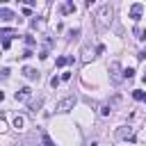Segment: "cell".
Segmentation results:
<instances>
[{"label": "cell", "instance_id": "obj_2", "mask_svg": "<svg viewBox=\"0 0 146 146\" xmlns=\"http://www.w3.org/2000/svg\"><path fill=\"white\" fill-rule=\"evenodd\" d=\"M110 75H112V82H119L121 80V64L119 62H112L110 64Z\"/></svg>", "mask_w": 146, "mask_h": 146}, {"label": "cell", "instance_id": "obj_18", "mask_svg": "<svg viewBox=\"0 0 146 146\" xmlns=\"http://www.w3.org/2000/svg\"><path fill=\"white\" fill-rule=\"evenodd\" d=\"M57 84H59V78H55V75H52V78H50V87H52V89H55V87H57Z\"/></svg>", "mask_w": 146, "mask_h": 146}, {"label": "cell", "instance_id": "obj_22", "mask_svg": "<svg viewBox=\"0 0 146 146\" xmlns=\"http://www.w3.org/2000/svg\"><path fill=\"white\" fill-rule=\"evenodd\" d=\"M0 75H2V78H9V68H2V71H0Z\"/></svg>", "mask_w": 146, "mask_h": 146}, {"label": "cell", "instance_id": "obj_1", "mask_svg": "<svg viewBox=\"0 0 146 146\" xmlns=\"http://www.w3.org/2000/svg\"><path fill=\"white\" fill-rule=\"evenodd\" d=\"M73 107H75V96H68V98H64V100L57 103V112H68Z\"/></svg>", "mask_w": 146, "mask_h": 146}, {"label": "cell", "instance_id": "obj_21", "mask_svg": "<svg viewBox=\"0 0 146 146\" xmlns=\"http://www.w3.org/2000/svg\"><path fill=\"white\" fill-rule=\"evenodd\" d=\"M32 55H34V52H32V50H30V48H27V50H25V52H23V55H21V57H25V59H27V57H32Z\"/></svg>", "mask_w": 146, "mask_h": 146}, {"label": "cell", "instance_id": "obj_10", "mask_svg": "<svg viewBox=\"0 0 146 146\" xmlns=\"http://www.w3.org/2000/svg\"><path fill=\"white\" fill-rule=\"evenodd\" d=\"M91 57H94V55H91V50H89V46H84V48H82V59H84V62H89Z\"/></svg>", "mask_w": 146, "mask_h": 146}, {"label": "cell", "instance_id": "obj_6", "mask_svg": "<svg viewBox=\"0 0 146 146\" xmlns=\"http://www.w3.org/2000/svg\"><path fill=\"white\" fill-rule=\"evenodd\" d=\"M23 75L30 78V80H39V71H34L32 66H25V68H23Z\"/></svg>", "mask_w": 146, "mask_h": 146}, {"label": "cell", "instance_id": "obj_3", "mask_svg": "<svg viewBox=\"0 0 146 146\" xmlns=\"http://www.w3.org/2000/svg\"><path fill=\"white\" fill-rule=\"evenodd\" d=\"M141 11H144V5H141V2H135V5L130 7V18H132V21H139Z\"/></svg>", "mask_w": 146, "mask_h": 146}, {"label": "cell", "instance_id": "obj_15", "mask_svg": "<svg viewBox=\"0 0 146 146\" xmlns=\"http://www.w3.org/2000/svg\"><path fill=\"white\" fill-rule=\"evenodd\" d=\"M110 112H112V105H103V107H100V114H103V116H107Z\"/></svg>", "mask_w": 146, "mask_h": 146}, {"label": "cell", "instance_id": "obj_16", "mask_svg": "<svg viewBox=\"0 0 146 146\" xmlns=\"http://www.w3.org/2000/svg\"><path fill=\"white\" fill-rule=\"evenodd\" d=\"M43 146H55V141H52V139H50L46 132H43Z\"/></svg>", "mask_w": 146, "mask_h": 146}, {"label": "cell", "instance_id": "obj_14", "mask_svg": "<svg viewBox=\"0 0 146 146\" xmlns=\"http://www.w3.org/2000/svg\"><path fill=\"white\" fill-rule=\"evenodd\" d=\"M25 43H27V46H30V48H32V46H34V43H36V39H34V36H32V34H27V36H25Z\"/></svg>", "mask_w": 146, "mask_h": 146}, {"label": "cell", "instance_id": "obj_20", "mask_svg": "<svg viewBox=\"0 0 146 146\" xmlns=\"http://www.w3.org/2000/svg\"><path fill=\"white\" fill-rule=\"evenodd\" d=\"M46 57H48V48H43V50L39 52V59H46Z\"/></svg>", "mask_w": 146, "mask_h": 146}, {"label": "cell", "instance_id": "obj_17", "mask_svg": "<svg viewBox=\"0 0 146 146\" xmlns=\"http://www.w3.org/2000/svg\"><path fill=\"white\" fill-rule=\"evenodd\" d=\"M132 75H135V68H125V71H123V78H128V80H130Z\"/></svg>", "mask_w": 146, "mask_h": 146}, {"label": "cell", "instance_id": "obj_4", "mask_svg": "<svg viewBox=\"0 0 146 146\" xmlns=\"http://www.w3.org/2000/svg\"><path fill=\"white\" fill-rule=\"evenodd\" d=\"M107 16H112V7L110 5H103L100 11H98V21L100 23H107Z\"/></svg>", "mask_w": 146, "mask_h": 146}, {"label": "cell", "instance_id": "obj_12", "mask_svg": "<svg viewBox=\"0 0 146 146\" xmlns=\"http://www.w3.org/2000/svg\"><path fill=\"white\" fill-rule=\"evenodd\" d=\"M135 36H137L139 41H144V39H146V30H141V27H135Z\"/></svg>", "mask_w": 146, "mask_h": 146}, {"label": "cell", "instance_id": "obj_19", "mask_svg": "<svg viewBox=\"0 0 146 146\" xmlns=\"http://www.w3.org/2000/svg\"><path fill=\"white\" fill-rule=\"evenodd\" d=\"M9 46H11V41H9V39H2V50H7Z\"/></svg>", "mask_w": 146, "mask_h": 146}, {"label": "cell", "instance_id": "obj_11", "mask_svg": "<svg viewBox=\"0 0 146 146\" xmlns=\"http://www.w3.org/2000/svg\"><path fill=\"white\" fill-rule=\"evenodd\" d=\"M23 125H25V119H23V116H14V128H18V130H21Z\"/></svg>", "mask_w": 146, "mask_h": 146}, {"label": "cell", "instance_id": "obj_9", "mask_svg": "<svg viewBox=\"0 0 146 146\" xmlns=\"http://www.w3.org/2000/svg\"><path fill=\"white\" fill-rule=\"evenodd\" d=\"M132 98H135V100H146V91L135 89V91H132Z\"/></svg>", "mask_w": 146, "mask_h": 146}, {"label": "cell", "instance_id": "obj_23", "mask_svg": "<svg viewBox=\"0 0 146 146\" xmlns=\"http://www.w3.org/2000/svg\"><path fill=\"white\" fill-rule=\"evenodd\" d=\"M141 80H144V84H146V75H144V78H141Z\"/></svg>", "mask_w": 146, "mask_h": 146}, {"label": "cell", "instance_id": "obj_8", "mask_svg": "<svg viewBox=\"0 0 146 146\" xmlns=\"http://www.w3.org/2000/svg\"><path fill=\"white\" fill-rule=\"evenodd\" d=\"M116 137H123V139H128V137H130V139H132V130H130V128H128V130H125V128H121V130H116Z\"/></svg>", "mask_w": 146, "mask_h": 146}, {"label": "cell", "instance_id": "obj_5", "mask_svg": "<svg viewBox=\"0 0 146 146\" xmlns=\"http://www.w3.org/2000/svg\"><path fill=\"white\" fill-rule=\"evenodd\" d=\"M32 96V89L30 87H21L18 91H16V100H27Z\"/></svg>", "mask_w": 146, "mask_h": 146}, {"label": "cell", "instance_id": "obj_25", "mask_svg": "<svg viewBox=\"0 0 146 146\" xmlns=\"http://www.w3.org/2000/svg\"><path fill=\"white\" fill-rule=\"evenodd\" d=\"M0 55H2V50H0Z\"/></svg>", "mask_w": 146, "mask_h": 146}, {"label": "cell", "instance_id": "obj_13", "mask_svg": "<svg viewBox=\"0 0 146 146\" xmlns=\"http://www.w3.org/2000/svg\"><path fill=\"white\" fill-rule=\"evenodd\" d=\"M55 64L62 68V66H66V64H68V59H66V57H57V59H55Z\"/></svg>", "mask_w": 146, "mask_h": 146}, {"label": "cell", "instance_id": "obj_7", "mask_svg": "<svg viewBox=\"0 0 146 146\" xmlns=\"http://www.w3.org/2000/svg\"><path fill=\"white\" fill-rule=\"evenodd\" d=\"M16 16H14V11H9V9H0V21H14Z\"/></svg>", "mask_w": 146, "mask_h": 146}, {"label": "cell", "instance_id": "obj_24", "mask_svg": "<svg viewBox=\"0 0 146 146\" xmlns=\"http://www.w3.org/2000/svg\"><path fill=\"white\" fill-rule=\"evenodd\" d=\"M91 146H100V144H91Z\"/></svg>", "mask_w": 146, "mask_h": 146}]
</instances>
